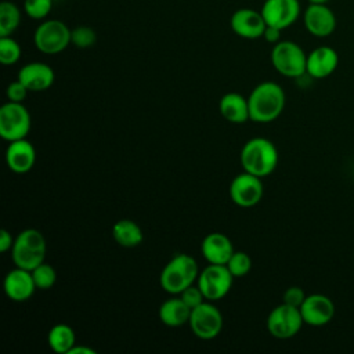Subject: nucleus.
Returning <instances> with one entry per match:
<instances>
[{"instance_id":"f257e3e1","label":"nucleus","mask_w":354,"mask_h":354,"mask_svg":"<svg viewBox=\"0 0 354 354\" xmlns=\"http://www.w3.org/2000/svg\"><path fill=\"white\" fill-rule=\"evenodd\" d=\"M285 91L275 82H263L257 84L248 97L250 120L257 123H270L275 120L285 108Z\"/></svg>"},{"instance_id":"f03ea898","label":"nucleus","mask_w":354,"mask_h":354,"mask_svg":"<svg viewBox=\"0 0 354 354\" xmlns=\"http://www.w3.org/2000/svg\"><path fill=\"white\" fill-rule=\"evenodd\" d=\"M239 160L243 171L263 178L277 169L279 155L272 141L264 137H254L242 147Z\"/></svg>"},{"instance_id":"7ed1b4c3","label":"nucleus","mask_w":354,"mask_h":354,"mask_svg":"<svg viewBox=\"0 0 354 354\" xmlns=\"http://www.w3.org/2000/svg\"><path fill=\"white\" fill-rule=\"evenodd\" d=\"M196 260L187 253L174 254L163 267L159 283L170 295H180L185 288L194 285L199 275Z\"/></svg>"},{"instance_id":"20e7f679","label":"nucleus","mask_w":354,"mask_h":354,"mask_svg":"<svg viewBox=\"0 0 354 354\" xmlns=\"http://www.w3.org/2000/svg\"><path fill=\"white\" fill-rule=\"evenodd\" d=\"M46 252L47 242L44 235L36 228H26L15 236L11 257L15 267L32 271L44 263Z\"/></svg>"},{"instance_id":"39448f33","label":"nucleus","mask_w":354,"mask_h":354,"mask_svg":"<svg viewBox=\"0 0 354 354\" xmlns=\"http://www.w3.org/2000/svg\"><path fill=\"white\" fill-rule=\"evenodd\" d=\"M271 64L274 69L286 77H301L306 75L307 54L292 40H281L271 50Z\"/></svg>"},{"instance_id":"423d86ee","label":"nucleus","mask_w":354,"mask_h":354,"mask_svg":"<svg viewBox=\"0 0 354 354\" xmlns=\"http://www.w3.org/2000/svg\"><path fill=\"white\" fill-rule=\"evenodd\" d=\"M72 29L59 19H43L33 33L36 48L47 55L59 54L71 44Z\"/></svg>"},{"instance_id":"0eeeda50","label":"nucleus","mask_w":354,"mask_h":354,"mask_svg":"<svg viewBox=\"0 0 354 354\" xmlns=\"http://www.w3.org/2000/svg\"><path fill=\"white\" fill-rule=\"evenodd\" d=\"M30 130V115L22 102L8 101L0 108V136L11 142L26 138Z\"/></svg>"},{"instance_id":"6e6552de","label":"nucleus","mask_w":354,"mask_h":354,"mask_svg":"<svg viewBox=\"0 0 354 354\" xmlns=\"http://www.w3.org/2000/svg\"><path fill=\"white\" fill-rule=\"evenodd\" d=\"M234 275L225 264H209L198 275L196 285L209 301H217L228 295L232 288Z\"/></svg>"},{"instance_id":"1a4fd4ad","label":"nucleus","mask_w":354,"mask_h":354,"mask_svg":"<svg viewBox=\"0 0 354 354\" xmlns=\"http://www.w3.org/2000/svg\"><path fill=\"white\" fill-rule=\"evenodd\" d=\"M266 324L271 336L277 339H290L300 332L304 321L300 308L281 303L270 311Z\"/></svg>"},{"instance_id":"9d476101","label":"nucleus","mask_w":354,"mask_h":354,"mask_svg":"<svg viewBox=\"0 0 354 354\" xmlns=\"http://www.w3.org/2000/svg\"><path fill=\"white\" fill-rule=\"evenodd\" d=\"M223 322L224 321L220 310L213 304V301L205 300L191 310L188 325L196 337L202 340H210L220 335Z\"/></svg>"},{"instance_id":"9b49d317","label":"nucleus","mask_w":354,"mask_h":354,"mask_svg":"<svg viewBox=\"0 0 354 354\" xmlns=\"http://www.w3.org/2000/svg\"><path fill=\"white\" fill-rule=\"evenodd\" d=\"M260 11L268 26L283 30L299 19L301 6L299 0H264Z\"/></svg>"},{"instance_id":"f8f14e48","label":"nucleus","mask_w":354,"mask_h":354,"mask_svg":"<svg viewBox=\"0 0 354 354\" xmlns=\"http://www.w3.org/2000/svg\"><path fill=\"white\" fill-rule=\"evenodd\" d=\"M264 194L261 178L243 171L234 177L230 184V198L241 207H252L257 205Z\"/></svg>"},{"instance_id":"ddd939ff","label":"nucleus","mask_w":354,"mask_h":354,"mask_svg":"<svg viewBox=\"0 0 354 354\" xmlns=\"http://www.w3.org/2000/svg\"><path fill=\"white\" fill-rule=\"evenodd\" d=\"M303 24L310 35L328 37L335 32L337 19L328 4H308L303 12Z\"/></svg>"},{"instance_id":"4468645a","label":"nucleus","mask_w":354,"mask_h":354,"mask_svg":"<svg viewBox=\"0 0 354 354\" xmlns=\"http://www.w3.org/2000/svg\"><path fill=\"white\" fill-rule=\"evenodd\" d=\"M300 313L306 325L324 326L335 317V304L326 295L313 293L306 296Z\"/></svg>"},{"instance_id":"2eb2a0df","label":"nucleus","mask_w":354,"mask_h":354,"mask_svg":"<svg viewBox=\"0 0 354 354\" xmlns=\"http://www.w3.org/2000/svg\"><path fill=\"white\" fill-rule=\"evenodd\" d=\"M230 26L236 36L248 40H254L263 37L267 24L261 15V11L243 7L232 12L230 18Z\"/></svg>"},{"instance_id":"dca6fc26","label":"nucleus","mask_w":354,"mask_h":354,"mask_svg":"<svg viewBox=\"0 0 354 354\" xmlns=\"http://www.w3.org/2000/svg\"><path fill=\"white\" fill-rule=\"evenodd\" d=\"M337 65V51L329 46H319L307 54L306 75L313 79H325L336 71Z\"/></svg>"},{"instance_id":"f3484780","label":"nucleus","mask_w":354,"mask_h":354,"mask_svg":"<svg viewBox=\"0 0 354 354\" xmlns=\"http://www.w3.org/2000/svg\"><path fill=\"white\" fill-rule=\"evenodd\" d=\"M4 293L12 301L21 303L30 299L37 289L32 277V271L15 267L4 277Z\"/></svg>"},{"instance_id":"a211bd4d","label":"nucleus","mask_w":354,"mask_h":354,"mask_svg":"<svg viewBox=\"0 0 354 354\" xmlns=\"http://www.w3.org/2000/svg\"><path fill=\"white\" fill-rule=\"evenodd\" d=\"M36 162V149L26 138L11 141L6 149V163L14 173L24 174L32 170Z\"/></svg>"},{"instance_id":"6ab92c4d","label":"nucleus","mask_w":354,"mask_h":354,"mask_svg":"<svg viewBox=\"0 0 354 354\" xmlns=\"http://www.w3.org/2000/svg\"><path fill=\"white\" fill-rule=\"evenodd\" d=\"M18 80H21L29 91L40 93L50 88L55 80L53 68L44 62H29L18 71Z\"/></svg>"},{"instance_id":"aec40b11","label":"nucleus","mask_w":354,"mask_h":354,"mask_svg":"<svg viewBox=\"0 0 354 354\" xmlns=\"http://www.w3.org/2000/svg\"><path fill=\"white\" fill-rule=\"evenodd\" d=\"M201 252L209 264H227L235 250L227 235L221 232H210L203 238Z\"/></svg>"},{"instance_id":"412c9836","label":"nucleus","mask_w":354,"mask_h":354,"mask_svg":"<svg viewBox=\"0 0 354 354\" xmlns=\"http://www.w3.org/2000/svg\"><path fill=\"white\" fill-rule=\"evenodd\" d=\"M218 111L221 116L234 124H242L250 119L249 102L239 93H227L218 102Z\"/></svg>"},{"instance_id":"4be33fe9","label":"nucleus","mask_w":354,"mask_h":354,"mask_svg":"<svg viewBox=\"0 0 354 354\" xmlns=\"http://www.w3.org/2000/svg\"><path fill=\"white\" fill-rule=\"evenodd\" d=\"M189 317L191 308L184 303V300L180 296L167 299L159 307V318L162 324L170 328H177L188 324Z\"/></svg>"},{"instance_id":"5701e85b","label":"nucleus","mask_w":354,"mask_h":354,"mask_svg":"<svg viewBox=\"0 0 354 354\" xmlns=\"http://www.w3.org/2000/svg\"><path fill=\"white\" fill-rule=\"evenodd\" d=\"M112 236L115 242L122 248H136L144 239L142 230L136 221L130 218L118 220L112 227Z\"/></svg>"},{"instance_id":"b1692460","label":"nucleus","mask_w":354,"mask_h":354,"mask_svg":"<svg viewBox=\"0 0 354 354\" xmlns=\"http://www.w3.org/2000/svg\"><path fill=\"white\" fill-rule=\"evenodd\" d=\"M50 348L58 354H68L76 344V336L73 329L66 324H55L47 335Z\"/></svg>"},{"instance_id":"393cba45","label":"nucleus","mask_w":354,"mask_h":354,"mask_svg":"<svg viewBox=\"0 0 354 354\" xmlns=\"http://www.w3.org/2000/svg\"><path fill=\"white\" fill-rule=\"evenodd\" d=\"M21 8L12 1L0 3V36H11L21 24Z\"/></svg>"},{"instance_id":"a878e982","label":"nucleus","mask_w":354,"mask_h":354,"mask_svg":"<svg viewBox=\"0 0 354 354\" xmlns=\"http://www.w3.org/2000/svg\"><path fill=\"white\" fill-rule=\"evenodd\" d=\"M22 48L11 36H0V62L3 65H14L19 61Z\"/></svg>"},{"instance_id":"bb28decb","label":"nucleus","mask_w":354,"mask_h":354,"mask_svg":"<svg viewBox=\"0 0 354 354\" xmlns=\"http://www.w3.org/2000/svg\"><path fill=\"white\" fill-rule=\"evenodd\" d=\"M32 277L36 288L40 290L51 289L57 281V272L54 267L47 264L46 261L37 266L35 270H32Z\"/></svg>"},{"instance_id":"cd10ccee","label":"nucleus","mask_w":354,"mask_h":354,"mask_svg":"<svg viewBox=\"0 0 354 354\" xmlns=\"http://www.w3.org/2000/svg\"><path fill=\"white\" fill-rule=\"evenodd\" d=\"M54 6V0H24V12L35 21L46 19Z\"/></svg>"},{"instance_id":"c85d7f7f","label":"nucleus","mask_w":354,"mask_h":354,"mask_svg":"<svg viewBox=\"0 0 354 354\" xmlns=\"http://www.w3.org/2000/svg\"><path fill=\"white\" fill-rule=\"evenodd\" d=\"M225 266L230 270V272L234 275V278H241V277H245L250 271L252 259L248 253L235 250Z\"/></svg>"},{"instance_id":"c756f323","label":"nucleus","mask_w":354,"mask_h":354,"mask_svg":"<svg viewBox=\"0 0 354 354\" xmlns=\"http://www.w3.org/2000/svg\"><path fill=\"white\" fill-rule=\"evenodd\" d=\"M97 41V33L91 26L79 25L71 32V44L77 48H88Z\"/></svg>"},{"instance_id":"7c9ffc66","label":"nucleus","mask_w":354,"mask_h":354,"mask_svg":"<svg viewBox=\"0 0 354 354\" xmlns=\"http://www.w3.org/2000/svg\"><path fill=\"white\" fill-rule=\"evenodd\" d=\"M178 296L184 300V303H185L191 310L195 308L196 306H199L201 303H203V301L206 300L205 296H203V293H202V290L199 289L198 285H191V286L185 288Z\"/></svg>"},{"instance_id":"2f4dec72","label":"nucleus","mask_w":354,"mask_h":354,"mask_svg":"<svg viewBox=\"0 0 354 354\" xmlns=\"http://www.w3.org/2000/svg\"><path fill=\"white\" fill-rule=\"evenodd\" d=\"M28 93L29 90L26 88V86L18 79L15 82H11L6 90V95L8 101H12V102H22L26 98Z\"/></svg>"},{"instance_id":"473e14b6","label":"nucleus","mask_w":354,"mask_h":354,"mask_svg":"<svg viewBox=\"0 0 354 354\" xmlns=\"http://www.w3.org/2000/svg\"><path fill=\"white\" fill-rule=\"evenodd\" d=\"M306 293L300 286H289L282 296V303H286L289 306L297 307L300 308V306L303 304L304 299H306Z\"/></svg>"},{"instance_id":"72a5a7b5","label":"nucleus","mask_w":354,"mask_h":354,"mask_svg":"<svg viewBox=\"0 0 354 354\" xmlns=\"http://www.w3.org/2000/svg\"><path fill=\"white\" fill-rule=\"evenodd\" d=\"M14 241H15V238L7 230H4V228L0 230V252L1 253L11 250Z\"/></svg>"},{"instance_id":"f704fd0d","label":"nucleus","mask_w":354,"mask_h":354,"mask_svg":"<svg viewBox=\"0 0 354 354\" xmlns=\"http://www.w3.org/2000/svg\"><path fill=\"white\" fill-rule=\"evenodd\" d=\"M281 33H282L281 29L267 25V28L263 33V39H266V41H268L271 44H277L278 41H281Z\"/></svg>"},{"instance_id":"c9c22d12","label":"nucleus","mask_w":354,"mask_h":354,"mask_svg":"<svg viewBox=\"0 0 354 354\" xmlns=\"http://www.w3.org/2000/svg\"><path fill=\"white\" fill-rule=\"evenodd\" d=\"M97 351L95 350H93V348H90V347H86V346H73L72 348H71V351L68 353V354H95Z\"/></svg>"},{"instance_id":"e433bc0d","label":"nucleus","mask_w":354,"mask_h":354,"mask_svg":"<svg viewBox=\"0 0 354 354\" xmlns=\"http://www.w3.org/2000/svg\"><path fill=\"white\" fill-rule=\"evenodd\" d=\"M308 4H328L329 0H307Z\"/></svg>"}]
</instances>
